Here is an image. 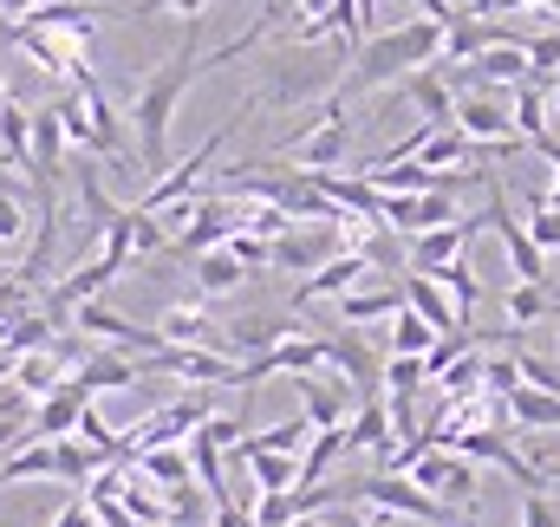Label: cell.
I'll use <instances>...</instances> for the list:
<instances>
[{
    "label": "cell",
    "mask_w": 560,
    "mask_h": 527,
    "mask_svg": "<svg viewBox=\"0 0 560 527\" xmlns=\"http://www.w3.org/2000/svg\"><path fill=\"white\" fill-rule=\"evenodd\" d=\"M215 0H131L125 20H150V13H183V20H202Z\"/></svg>",
    "instance_id": "cell-36"
},
{
    "label": "cell",
    "mask_w": 560,
    "mask_h": 527,
    "mask_svg": "<svg viewBox=\"0 0 560 527\" xmlns=\"http://www.w3.org/2000/svg\"><path fill=\"white\" fill-rule=\"evenodd\" d=\"M0 112H7V72H0Z\"/></svg>",
    "instance_id": "cell-43"
},
{
    "label": "cell",
    "mask_w": 560,
    "mask_h": 527,
    "mask_svg": "<svg viewBox=\"0 0 560 527\" xmlns=\"http://www.w3.org/2000/svg\"><path fill=\"white\" fill-rule=\"evenodd\" d=\"M26 242V209L20 196H0V248H20Z\"/></svg>",
    "instance_id": "cell-37"
},
{
    "label": "cell",
    "mask_w": 560,
    "mask_h": 527,
    "mask_svg": "<svg viewBox=\"0 0 560 527\" xmlns=\"http://www.w3.org/2000/svg\"><path fill=\"white\" fill-rule=\"evenodd\" d=\"M79 98H85V118H92V156H105V163H131V150H125V125H118V112H112V98H105V85L92 79V85H72Z\"/></svg>",
    "instance_id": "cell-13"
},
{
    "label": "cell",
    "mask_w": 560,
    "mask_h": 527,
    "mask_svg": "<svg viewBox=\"0 0 560 527\" xmlns=\"http://www.w3.org/2000/svg\"><path fill=\"white\" fill-rule=\"evenodd\" d=\"M482 229H495V215L482 209V215H456V222H443V229H423V235H411V267L418 273H430V267H443V261H456V255H469V242L482 235Z\"/></svg>",
    "instance_id": "cell-10"
},
{
    "label": "cell",
    "mask_w": 560,
    "mask_h": 527,
    "mask_svg": "<svg viewBox=\"0 0 560 527\" xmlns=\"http://www.w3.org/2000/svg\"><path fill=\"white\" fill-rule=\"evenodd\" d=\"M138 476L143 482H156V489H189L196 482V469H189V449H143L138 456Z\"/></svg>",
    "instance_id": "cell-27"
},
{
    "label": "cell",
    "mask_w": 560,
    "mask_h": 527,
    "mask_svg": "<svg viewBox=\"0 0 560 527\" xmlns=\"http://www.w3.org/2000/svg\"><path fill=\"white\" fill-rule=\"evenodd\" d=\"M33 7H39V0H0V20H26Z\"/></svg>",
    "instance_id": "cell-41"
},
{
    "label": "cell",
    "mask_w": 560,
    "mask_h": 527,
    "mask_svg": "<svg viewBox=\"0 0 560 527\" xmlns=\"http://www.w3.org/2000/svg\"><path fill=\"white\" fill-rule=\"evenodd\" d=\"M209 527H255V502H248V508H242V502H222Z\"/></svg>",
    "instance_id": "cell-40"
},
{
    "label": "cell",
    "mask_w": 560,
    "mask_h": 527,
    "mask_svg": "<svg viewBox=\"0 0 560 527\" xmlns=\"http://www.w3.org/2000/svg\"><path fill=\"white\" fill-rule=\"evenodd\" d=\"M405 313V286H352L339 293V319L359 332V326H392Z\"/></svg>",
    "instance_id": "cell-16"
},
{
    "label": "cell",
    "mask_w": 560,
    "mask_h": 527,
    "mask_svg": "<svg viewBox=\"0 0 560 527\" xmlns=\"http://www.w3.org/2000/svg\"><path fill=\"white\" fill-rule=\"evenodd\" d=\"M378 267H372V255L365 248H339L332 261H319L313 273H300V286H293V300L306 306V300H339V293H352V286H365Z\"/></svg>",
    "instance_id": "cell-12"
},
{
    "label": "cell",
    "mask_w": 560,
    "mask_h": 527,
    "mask_svg": "<svg viewBox=\"0 0 560 527\" xmlns=\"http://www.w3.org/2000/svg\"><path fill=\"white\" fill-rule=\"evenodd\" d=\"M502 313H509V332H528L541 319H555V300H548V280H515L502 293Z\"/></svg>",
    "instance_id": "cell-22"
},
{
    "label": "cell",
    "mask_w": 560,
    "mask_h": 527,
    "mask_svg": "<svg viewBox=\"0 0 560 527\" xmlns=\"http://www.w3.org/2000/svg\"><path fill=\"white\" fill-rule=\"evenodd\" d=\"M423 385H430V372H423V359H411V352H392L378 365V397H418Z\"/></svg>",
    "instance_id": "cell-29"
},
{
    "label": "cell",
    "mask_w": 560,
    "mask_h": 527,
    "mask_svg": "<svg viewBox=\"0 0 560 527\" xmlns=\"http://www.w3.org/2000/svg\"><path fill=\"white\" fill-rule=\"evenodd\" d=\"M555 105H560V92H555Z\"/></svg>",
    "instance_id": "cell-47"
},
{
    "label": "cell",
    "mask_w": 560,
    "mask_h": 527,
    "mask_svg": "<svg viewBox=\"0 0 560 527\" xmlns=\"http://www.w3.org/2000/svg\"><path fill=\"white\" fill-rule=\"evenodd\" d=\"M72 332H85L92 346H125V352H163V332L156 326H138V319H125V313H112L105 300H85V306H72Z\"/></svg>",
    "instance_id": "cell-9"
},
{
    "label": "cell",
    "mask_w": 560,
    "mask_h": 527,
    "mask_svg": "<svg viewBox=\"0 0 560 527\" xmlns=\"http://www.w3.org/2000/svg\"><path fill=\"white\" fill-rule=\"evenodd\" d=\"M502 417L515 430H560V391H541V385H515L502 397Z\"/></svg>",
    "instance_id": "cell-19"
},
{
    "label": "cell",
    "mask_w": 560,
    "mask_h": 527,
    "mask_svg": "<svg viewBox=\"0 0 560 527\" xmlns=\"http://www.w3.org/2000/svg\"><path fill=\"white\" fill-rule=\"evenodd\" d=\"M359 495H365V502H372L378 515H392V522L450 527V508H443V502H436L430 489H418L411 476H385V469H378V476H365V482H359Z\"/></svg>",
    "instance_id": "cell-8"
},
{
    "label": "cell",
    "mask_w": 560,
    "mask_h": 527,
    "mask_svg": "<svg viewBox=\"0 0 560 527\" xmlns=\"http://www.w3.org/2000/svg\"><path fill=\"white\" fill-rule=\"evenodd\" d=\"M398 286H405V306H411V313H423L436 332H463V326H469V319H463V306L450 300V286H443V280H430V273H418V267H411Z\"/></svg>",
    "instance_id": "cell-14"
},
{
    "label": "cell",
    "mask_w": 560,
    "mask_h": 527,
    "mask_svg": "<svg viewBox=\"0 0 560 527\" xmlns=\"http://www.w3.org/2000/svg\"><path fill=\"white\" fill-rule=\"evenodd\" d=\"M365 527H405V522H392V515H378V508H372V515H365Z\"/></svg>",
    "instance_id": "cell-42"
},
{
    "label": "cell",
    "mask_w": 560,
    "mask_h": 527,
    "mask_svg": "<svg viewBox=\"0 0 560 527\" xmlns=\"http://www.w3.org/2000/svg\"><path fill=\"white\" fill-rule=\"evenodd\" d=\"M450 125L469 137V143H482L489 156H515V150H522L515 105H502L489 85H476V92H456V112H450Z\"/></svg>",
    "instance_id": "cell-7"
},
{
    "label": "cell",
    "mask_w": 560,
    "mask_h": 527,
    "mask_svg": "<svg viewBox=\"0 0 560 527\" xmlns=\"http://www.w3.org/2000/svg\"><path fill=\"white\" fill-rule=\"evenodd\" d=\"M72 378H79V385H85L92 397H105V391H131V385L143 378V359H125L118 346H92V359H85V365H79Z\"/></svg>",
    "instance_id": "cell-15"
},
{
    "label": "cell",
    "mask_w": 560,
    "mask_h": 527,
    "mask_svg": "<svg viewBox=\"0 0 560 527\" xmlns=\"http://www.w3.org/2000/svg\"><path fill=\"white\" fill-rule=\"evenodd\" d=\"M156 332H163V346H209V352H229V326H215L202 306H170ZM229 359H235V352H229Z\"/></svg>",
    "instance_id": "cell-17"
},
{
    "label": "cell",
    "mask_w": 560,
    "mask_h": 527,
    "mask_svg": "<svg viewBox=\"0 0 560 527\" xmlns=\"http://www.w3.org/2000/svg\"><path fill=\"white\" fill-rule=\"evenodd\" d=\"M436 339H443V332H436V326H430L423 313H411V306H405V313L392 319V352H411V359H423V352H430Z\"/></svg>",
    "instance_id": "cell-30"
},
{
    "label": "cell",
    "mask_w": 560,
    "mask_h": 527,
    "mask_svg": "<svg viewBox=\"0 0 560 527\" xmlns=\"http://www.w3.org/2000/svg\"><path fill=\"white\" fill-rule=\"evenodd\" d=\"M522 229H528L548 255H560V209H548V202H541V189H528V222H522Z\"/></svg>",
    "instance_id": "cell-33"
},
{
    "label": "cell",
    "mask_w": 560,
    "mask_h": 527,
    "mask_svg": "<svg viewBox=\"0 0 560 527\" xmlns=\"http://www.w3.org/2000/svg\"><path fill=\"white\" fill-rule=\"evenodd\" d=\"M522 527H560V502L548 489H535V495L522 502Z\"/></svg>",
    "instance_id": "cell-38"
},
{
    "label": "cell",
    "mask_w": 560,
    "mask_h": 527,
    "mask_svg": "<svg viewBox=\"0 0 560 527\" xmlns=\"http://www.w3.org/2000/svg\"><path fill=\"white\" fill-rule=\"evenodd\" d=\"M555 326H560V306H555Z\"/></svg>",
    "instance_id": "cell-45"
},
{
    "label": "cell",
    "mask_w": 560,
    "mask_h": 527,
    "mask_svg": "<svg viewBox=\"0 0 560 527\" xmlns=\"http://www.w3.org/2000/svg\"><path fill=\"white\" fill-rule=\"evenodd\" d=\"M346 150H352V118H346V92H332V98H319V112L300 131L280 137L275 163L280 169H300V176H326V169L346 163Z\"/></svg>",
    "instance_id": "cell-4"
},
{
    "label": "cell",
    "mask_w": 560,
    "mask_h": 527,
    "mask_svg": "<svg viewBox=\"0 0 560 527\" xmlns=\"http://www.w3.org/2000/svg\"><path fill=\"white\" fill-rule=\"evenodd\" d=\"M202 20H189L183 26V46L143 79V92L131 98V125H138V150H143V169H156L163 176V156H170V125H176V105H183V92L202 79Z\"/></svg>",
    "instance_id": "cell-1"
},
{
    "label": "cell",
    "mask_w": 560,
    "mask_h": 527,
    "mask_svg": "<svg viewBox=\"0 0 560 527\" xmlns=\"http://www.w3.org/2000/svg\"><path fill=\"white\" fill-rule=\"evenodd\" d=\"M98 469H105V456H98L92 443H79V436L26 443V449H13V456L0 462V489H13V482H72V489H85Z\"/></svg>",
    "instance_id": "cell-6"
},
{
    "label": "cell",
    "mask_w": 560,
    "mask_h": 527,
    "mask_svg": "<svg viewBox=\"0 0 560 527\" xmlns=\"http://www.w3.org/2000/svg\"><path fill=\"white\" fill-rule=\"evenodd\" d=\"M430 280H443V286H450V300H456V306H463V319H469V313H476V306H482V273H476V267H469V255H456V261L430 267Z\"/></svg>",
    "instance_id": "cell-28"
},
{
    "label": "cell",
    "mask_w": 560,
    "mask_h": 527,
    "mask_svg": "<svg viewBox=\"0 0 560 527\" xmlns=\"http://www.w3.org/2000/svg\"><path fill=\"white\" fill-rule=\"evenodd\" d=\"M443 59V26L436 20H405V26H385V33H365V46L352 52V66H346V98L352 92H378V85H398V79H411L423 66H436Z\"/></svg>",
    "instance_id": "cell-2"
},
{
    "label": "cell",
    "mask_w": 560,
    "mask_h": 527,
    "mask_svg": "<svg viewBox=\"0 0 560 527\" xmlns=\"http://www.w3.org/2000/svg\"><path fill=\"white\" fill-rule=\"evenodd\" d=\"M85 403H92V391H85L79 378H66L59 391H46L39 403H33L26 443H59V436H79V417H85ZM26 443H20V449H26Z\"/></svg>",
    "instance_id": "cell-11"
},
{
    "label": "cell",
    "mask_w": 560,
    "mask_h": 527,
    "mask_svg": "<svg viewBox=\"0 0 560 527\" xmlns=\"http://www.w3.org/2000/svg\"><path fill=\"white\" fill-rule=\"evenodd\" d=\"M79 202H85V215H92V222H98V235H105V222L118 215V202L105 196V183H98V169H92V163H79Z\"/></svg>",
    "instance_id": "cell-32"
},
{
    "label": "cell",
    "mask_w": 560,
    "mask_h": 527,
    "mask_svg": "<svg viewBox=\"0 0 560 527\" xmlns=\"http://www.w3.org/2000/svg\"><path fill=\"white\" fill-rule=\"evenodd\" d=\"M0 156L33 176V112L13 105V98H7V112H0Z\"/></svg>",
    "instance_id": "cell-25"
},
{
    "label": "cell",
    "mask_w": 560,
    "mask_h": 527,
    "mask_svg": "<svg viewBox=\"0 0 560 527\" xmlns=\"http://www.w3.org/2000/svg\"><path fill=\"white\" fill-rule=\"evenodd\" d=\"M248 112H255V98H242V105H235V112H229V118H222L215 131H209L202 143H196V150H189V156H183V163H170V169H163V176H156V183L143 189L138 202H131V209H143V215H163L170 202H189V196L202 189V176H209V163L222 156V143H229V137H235L242 125H248Z\"/></svg>",
    "instance_id": "cell-5"
},
{
    "label": "cell",
    "mask_w": 560,
    "mask_h": 527,
    "mask_svg": "<svg viewBox=\"0 0 560 527\" xmlns=\"http://www.w3.org/2000/svg\"><path fill=\"white\" fill-rule=\"evenodd\" d=\"M352 52L359 46H332V52H319V46H287L275 66H268V85H261V98L255 105H319V98H332L339 85H346V66H352Z\"/></svg>",
    "instance_id": "cell-3"
},
{
    "label": "cell",
    "mask_w": 560,
    "mask_h": 527,
    "mask_svg": "<svg viewBox=\"0 0 560 527\" xmlns=\"http://www.w3.org/2000/svg\"><path fill=\"white\" fill-rule=\"evenodd\" d=\"M405 85V98L423 112V125H450V112H456V85L443 79V66H423L411 79H398Z\"/></svg>",
    "instance_id": "cell-18"
},
{
    "label": "cell",
    "mask_w": 560,
    "mask_h": 527,
    "mask_svg": "<svg viewBox=\"0 0 560 527\" xmlns=\"http://www.w3.org/2000/svg\"><path fill=\"white\" fill-rule=\"evenodd\" d=\"M522 359V385H541V391H560V372L548 359H528V352H515Z\"/></svg>",
    "instance_id": "cell-39"
},
{
    "label": "cell",
    "mask_w": 560,
    "mask_h": 527,
    "mask_svg": "<svg viewBox=\"0 0 560 527\" xmlns=\"http://www.w3.org/2000/svg\"><path fill=\"white\" fill-rule=\"evenodd\" d=\"M436 502H463L469 515L482 508V502H476V462H469V456H456V469H450V482L436 489Z\"/></svg>",
    "instance_id": "cell-35"
},
{
    "label": "cell",
    "mask_w": 560,
    "mask_h": 527,
    "mask_svg": "<svg viewBox=\"0 0 560 527\" xmlns=\"http://www.w3.org/2000/svg\"><path fill=\"white\" fill-rule=\"evenodd\" d=\"M548 92H560V66H555V79H548Z\"/></svg>",
    "instance_id": "cell-44"
},
{
    "label": "cell",
    "mask_w": 560,
    "mask_h": 527,
    "mask_svg": "<svg viewBox=\"0 0 560 527\" xmlns=\"http://www.w3.org/2000/svg\"><path fill=\"white\" fill-rule=\"evenodd\" d=\"M555 489H560V469H555Z\"/></svg>",
    "instance_id": "cell-46"
},
{
    "label": "cell",
    "mask_w": 560,
    "mask_h": 527,
    "mask_svg": "<svg viewBox=\"0 0 560 527\" xmlns=\"http://www.w3.org/2000/svg\"><path fill=\"white\" fill-rule=\"evenodd\" d=\"M313 430H332V423H346V397L339 391H326L319 378H306V410H300Z\"/></svg>",
    "instance_id": "cell-31"
},
{
    "label": "cell",
    "mask_w": 560,
    "mask_h": 527,
    "mask_svg": "<svg viewBox=\"0 0 560 527\" xmlns=\"http://www.w3.org/2000/svg\"><path fill=\"white\" fill-rule=\"evenodd\" d=\"M196 293L202 300H222V293H235V286H248V267L235 261V248L222 242V248H209V255H196Z\"/></svg>",
    "instance_id": "cell-20"
},
{
    "label": "cell",
    "mask_w": 560,
    "mask_h": 527,
    "mask_svg": "<svg viewBox=\"0 0 560 527\" xmlns=\"http://www.w3.org/2000/svg\"><path fill=\"white\" fill-rule=\"evenodd\" d=\"M476 150H482V143H469L456 125H430V137L418 143V163L423 169H469Z\"/></svg>",
    "instance_id": "cell-23"
},
{
    "label": "cell",
    "mask_w": 560,
    "mask_h": 527,
    "mask_svg": "<svg viewBox=\"0 0 560 527\" xmlns=\"http://www.w3.org/2000/svg\"><path fill=\"white\" fill-rule=\"evenodd\" d=\"M248 476H255V495H287V489H300V456H287V449H255V456H235Z\"/></svg>",
    "instance_id": "cell-21"
},
{
    "label": "cell",
    "mask_w": 560,
    "mask_h": 527,
    "mask_svg": "<svg viewBox=\"0 0 560 527\" xmlns=\"http://www.w3.org/2000/svg\"><path fill=\"white\" fill-rule=\"evenodd\" d=\"M346 443H352V449H378V443H392V410H385V397L378 391L346 417Z\"/></svg>",
    "instance_id": "cell-26"
},
{
    "label": "cell",
    "mask_w": 560,
    "mask_h": 527,
    "mask_svg": "<svg viewBox=\"0 0 560 527\" xmlns=\"http://www.w3.org/2000/svg\"><path fill=\"white\" fill-rule=\"evenodd\" d=\"M346 449H352V443H346V423H332V430H313V443H306V456H300V489H319Z\"/></svg>",
    "instance_id": "cell-24"
},
{
    "label": "cell",
    "mask_w": 560,
    "mask_h": 527,
    "mask_svg": "<svg viewBox=\"0 0 560 527\" xmlns=\"http://www.w3.org/2000/svg\"><path fill=\"white\" fill-rule=\"evenodd\" d=\"M522 46H528V72L548 85V79H555V66H560V26H548V33H528Z\"/></svg>",
    "instance_id": "cell-34"
}]
</instances>
